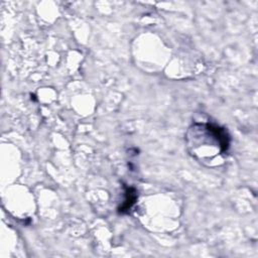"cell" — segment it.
<instances>
[{"label": "cell", "mask_w": 258, "mask_h": 258, "mask_svg": "<svg viewBox=\"0 0 258 258\" xmlns=\"http://www.w3.org/2000/svg\"><path fill=\"white\" fill-rule=\"evenodd\" d=\"M124 188H125V200H124V203L118 208V213L122 215L127 214L137 201V191L135 187L127 186L126 184H124Z\"/></svg>", "instance_id": "cell-1"}]
</instances>
